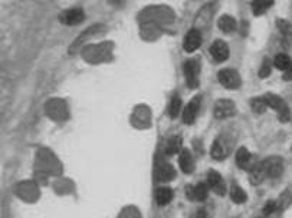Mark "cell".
<instances>
[{"instance_id": "cell-1", "label": "cell", "mask_w": 292, "mask_h": 218, "mask_svg": "<svg viewBox=\"0 0 292 218\" xmlns=\"http://www.w3.org/2000/svg\"><path fill=\"white\" fill-rule=\"evenodd\" d=\"M263 98H265V100H266V104H268L269 108L275 109V110L278 112V116L281 118L282 122L289 120V118H291V112H289V109L286 106L285 100H283L281 96L273 95V94H268V95H265Z\"/></svg>"}, {"instance_id": "cell-2", "label": "cell", "mask_w": 292, "mask_h": 218, "mask_svg": "<svg viewBox=\"0 0 292 218\" xmlns=\"http://www.w3.org/2000/svg\"><path fill=\"white\" fill-rule=\"evenodd\" d=\"M183 72L186 82L190 88L199 86V75H200V65L197 59H189L187 62H184L183 66Z\"/></svg>"}, {"instance_id": "cell-3", "label": "cell", "mask_w": 292, "mask_h": 218, "mask_svg": "<svg viewBox=\"0 0 292 218\" xmlns=\"http://www.w3.org/2000/svg\"><path fill=\"white\" fill-rule=\"evenodd\" d=\"M219 82L226 89H237V88L242 85L240 75L236 72L235 69H222L219 72Z\"/></svg>"}, {"instance_id": "cell-4", "label": "cell", "mask_w": 292, "mask_h": 218, "mask_svg": "<svg viewBox=\"0 0 292 218\" xmlns=\"http://www.w3.org/2000/svg\"><path fill=\"white\" fill-rule=\"evenodd\" d=\"M230 140L227 136H219L216 141H214L213 146H212V155H213L214 160H223L226 158L229 152H230Z\"/></svg>"}, {"instance_id": "cell-5", "label": "cell", "mask_w": 292, "mask_h": 218, "mask_svg": "<svg viewBox=\"0 0 292 218\" xmlns=\"http://www.w3.org/2000/svg\"><path fill=\"white\" fill-rule=\"evenodd\" d=\"M214 116L217 120H225V118H229L232 115H235L236 109H235V104L232 100H227V99H220L216 102L213 108Z\"/></svg>"}, {"instance_id": "cell-6", "label": "cell", "mask_w": 292, "mask_h": 218, "mask_svg": "<svg viewBox=\"0 0 292 218\" xmlns=\"http://www.w3.org/2000/svg\"><path fill=\"white\" fill-rule=\"evenodd\" d=\"M263 166H265L266 175L269 178H278L283 172V162H282L281 158H278V156H269L263 162Z\"/></svg>"}, {"instance_id": "cell-7", "label": "cell", "mask_w": 292, "mask_h": 218, "mask_svg": "<svg viewBox=\"0 0 292 218\" xmlns=\"http://www.w3.org/2000/svg\"><path fill=\"white\" fill-rule=\"evenodd\" d=\"M199 109H200V96H194L183 110V122L184 124H193L197 118Z\"/></svg>"}, {"instance_id": "cell-8", "label": "cell", "mask_w": 292, "mask_h": 218, "mask_svg": "<svg viewBox=\"0 0 292 218\" xmlns=\"http://www.w3.org/2000/svg\"><path fill=\"white\" fill-rule=\"evenodd\" d=\"M207 182H209V186L213 190L216 194L219 196H223L226 191V184L223 176L216 172V171H209L207 172Z\"/></svg>"}, {"instance_id": "cell-9", "label": "cell", "mask_w": 292, "mask_h": 218, "mask_svg": "<svg viewBox=\"0 0 292 218\" xmlns=\"http://www.w3.org/2000/svg\"><path fill=\"white\" fill-rule=\"evenodd\" d=\"M202 44V33L199 32L197 29H191L190 32L186 34L184 38V50L187 52H194L196 49H199Z\"/></svg>"}, {"instance_id": "cell-10", "label": "cell", "mask_w": 292, "mask_h": 218, "mask_svg": "<svg viewBox=\"0 0 292 218\" xmlns=\"http://www.w3.org/2000/svg\"><path fill=\"white\" fill-rule=\"evenodd\" d=\"M61 22L64 24H68V26H74V24H78L84 20V10L82 9H69V10L64 12L61 14Z\"/></svg>"}, {"instance_id": "cell-11", "label": "cell", "mask_w": 292, "mask_h": 218, "mask_svg": "<svg viewBox=\"0 0 292 218\" xmlns=\"http://www.w3.org/2000/svg\"><path fill=\"white\" fill-rule=\"evenodd\" d=\"M210 54H212V58L216 62H223L229 58V48H227V44L225 42L216 40L210 48Z\"/></svg>"}, {"instance_id": "cell-12", "label": "cell", "mask_w": 292, "mask_h": 218, "mask_svg": "<svg viewBox=\"0 0 292 218\" xmlns=\"http://www.w3.org/2000/svg\"><path fill=\"white\" fill-rule=\"evenodd\" d=\"M266 176L268 175H266V171H265L263 162L253 164V166L249 170V180H250V184H253V186L260 184Z\"/></svg>"}, {"instance_id": "cell-13", "label": "cell", "mask_w": 292, "mask_h": 218, "mask_svg": "<svg viewBox=\"0 0 292 218\" xmlns=\"http://www.w3.org/2000/svg\"><path fill=\"white\" fill-rule=\"evenodd\" d=\"M179 165L180 168H181V171L186 172V174H190L191 171H193V168H194V160H193V155H191L189 150H183L180 152Z\"/></svg>"}, {"instance_id": "cell-14", "label": "cell", "mask_w": 292, "mask_h": 218, "mask_svg": "<svg viewBox=\"0 0 292 218\" xmlns=\"http://www.w3.org/2000/svg\"><path fill=\"white\" fill-rule=\"evenodd\" d=\"M236 164L239 165V168H246L250 170L253 166L252 162V154L247 151L246 148H239L236 152Z\"/></svg>"}, {"instance_id": "cell-15", "label": "cell", "mask_w": 292, "mask_h": 218, "mask_svg": "<svg viewBox=\"0 0 292 218\" xmlns=\"http://www.w3.org/2000/svg\"><path fill=\"white\" fill-rule=\"evenodd\" d=\"M207 194H209V186L203 182L189 188V196L196 201H204L207 198Z\"/></svg>"}, {"instance_id": "cell-16", "label": "cell", "mask_w": 292, "mask_h": 218, "mask_svg": "<svg viewBox=\"0 0 292 218\" xmlns=\"http://www.w3.org/2000/svg\"><path fill=\"white\" fill-rule=\"evenodd\" d=\"M219 28H220V30L223 33H232L236 30V26H237V23H236L235 18L233 16H229V14H223L220 19H219Z\"/></svg>"}, {"instance_id": "cell-17", "label": "cell", "mask_w": 292, "mask_h": 218, "mask_svg": "<svg viewBox=\"0 0 292 218\" xmlns=\"http://www.w3.org/2000/svg\"><path fill=\"white\" fill-rule=\"evenodd\" d=\"M156 200L158 206H167L170 201L173 200V191L169 186H160L156 192Z\"/></svg>"}, {"instance_id": "cell-18", "label": "cell", "mask_w": 292, "mask_h": 218, "mask_svg": "<svg viewBox=\"0 0 292 218\" xmlns=\"http://www.w3.org/2000/svg\"><path fill=\"white\" fill-rule=\"evenodd\" d=\"M292 62L291 59H289V56H286L285 54H279L275 56V59H273V66L276 68V69H279V70H283V72H286L289 68H291Z\"/></svg>"}, {"instance_id": "cell-19", "label": "cell", "mask_w": 292, "mask_h": 218, "mask_svg": "<svg viewBox=\"0 0 292 218\" xmlns=\"http://www.w3.org/2000/svg\"><path fill=\"white\" fill-rule=\"evenodd\" d=\"M183 151L181 150V140L179 136H171L166 144V154L167 155H176Z\"/></svg>"}, {"instance_id": "cell-20", "label": "cell", "mask_w": 292, "mask_h": 218, "mask_svg": "<svg viewBox=\"0 0 292 218\" xmlns=\"http://www.w3.org/2000/svg\"><path fill=\"white\" fill-rule=\"evenodd\" d=\"M174 176H176V171H174V168L170 164H164V165L160 166V170H158V178L161 181H171Z\"/></svg>"}, {"instance_id": "cell-21", "label": "cell", "mask_w": 292, "mask_h": 218, "mask_svg": "<svg viewBox=\"0 0 292 218\" xmlns=\"http://www.w3.org/2000/svg\"><path fill=\"white\" fill-rule=\"evenodd\" d=\"M230 196H232V200L235 201L236 204H243V202H246L247 196L246 192L240 188V186H232V191H230Z\"/></svg>"}, {"instance_id": "cell-22", "label": "cell", "mask_w": 292, "mask_h": 218, "mask_svg": "<svg viewBox=\"0 0 292 218\" xmlns=\"http://www.w3.org/2000/svg\"><path fill=\"white\" fill-rule=\"evenodd\" d=\"M250 105H252V110L255 112V114H263L266 108H268V104H266V100L265 98L262 96H258V98H253L252 99V102H250Z\"/></svg>"}, {"instance_id": "cell-23", "label": "cell", "mask_w": 292, "mask_h": 218, "mask_svg": "<svg viewBox=\"0 0 292 218\" xmlns=\"http://www.w3.org/2000/svg\"><path fill=\"white\" fill-rule=\"evenodd\" d=\"M272 4H273L272 0H256V2H253V13L255 14H262V13L268 10Z\"/></svg>"}, {"instance_id": "cell-24", "label": "cell", "mask_w": 292, "mask_h": 218, "mask_svg": "<svg viewBox=\"0 0 292 218\" xmlns=\"http://www.w3.org/2000/svg\"><path fill=\"white\" fill-rule=\"evenodd\" d=\"M180 110H181V100H180L179 96L176 95V96H173L171 102H170V106H169L170 116H171V118L179 116Z\"/></svg>"}, {"instance_id": "cell-25", "label": "cell", "mask_w": 292, "mask_h": 218, "mask_svg": "<svg viewBox=\"0 0 292 218\" xmlns=\"http://www.w3.org/2000/svg\"><path fill=\"white\" fill-rule=\"evenodd\" d=\"M270 74V64L269 60H265L262 66H260V70H259V76L260 78H266L269 76Z\"/></svg>"}, {"instance_id": "cell-26", "label": "cell", "mask_w": 292, "mask_h": 218, "mask_svg": "<svg viewBox=\"0 0 292 218\" xmlns=\"http://www.w3.org/2000/svg\"><path fill=\"white\" fill-rule=\"evenodd\" d=\"M276 208H278V202H275V201H269V202L265 206V208H263V212H265L266 216H269V214H272V212H275V211H276Z\"/></svg>"}, {"instance_id": "cell-27", "label": "cell", "mask_w": 292, "mask_h": 218, "mask_svg": "<svg viewBox=\"0 0 292 218\" xmlns=\"http://www.w3.org/2000/svg\"><path fill=\"white\" fill-rule=\"evenodd\" d=\"M286 75H285V79H289V80H292V65H291V68L285 72Z\"/></svg>"}]
</instances>
